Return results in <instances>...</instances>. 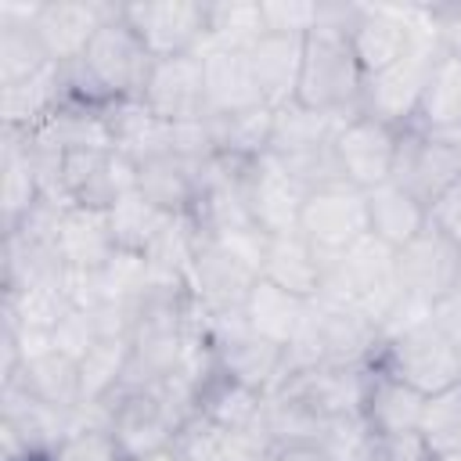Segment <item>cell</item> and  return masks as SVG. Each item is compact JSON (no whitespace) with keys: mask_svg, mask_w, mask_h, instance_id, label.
<instances>
[{"mask_svg":"<svg viewBox=\"0 0 461 461\" xmlns=\"http://www.w3.org/2000/svg\"><path fill=\"white\" fill-rule=\"evenodd\" d=\"M303 47H306V36H288V32H263L256 43L245 47L267 108H285L295 101Z\"/></svg>","mask_w":461,"mask_h":461,"instance_id":"18","label":"cell"},{"mask_svg":"<svg viewBox=\"0 0 461 461\" xmlns=\"http://www.w3.org/2000/svg\"><path fill=\"white\" fill-rule=\"evenodd\" d=\"M432 223H436L439 230H447V234L461 245V180L439 198V205L432 209Z\"/></svg>","mask_w":461,"mask_h":461,"instance_id":"37","label":"cell"},{"mask_svg":"<svg viewBox=\"0 0 461 461\" xmlns=\"http://www.w3.org/2000/svg\"><path fill=\"white\" fill-rule=\"evenodd\" d=\"M198 54H202L209 115H238L263 108V94L245 47H202Z\"/></svg>","mask_w":461,"mask_h":461,"instance_id":"14","label":"cell"},{"mask_svg":"<svg viewBox=\"0 0 461 461\" xmlns=\"http://www.w3.org/2000/svg\"><path fill=\"white\" fill-rule=\"evenodd\" d=\"M436 461L461 457V385H450L425 400V414L418 425Z\"/></svg>","mask_w":461,"mask_h":461,"instance_id":"31","label":"cell"},{"mask_svg":"<svg viewBox=\"0 0 461 461\" xmlns=\"http://www.w3.org/2000/svg\"><path fill=\"white\" fill-rule=\"evenodd\" d=\"M324 259L346 252L367 234V198L360 187L339 180L317 191H306L299 227H295Z\"/></svg>","mask_w":461,"mask_h":461,"instance_id":"6","label":"cell"},{"mask_svg":"<svg viewBox=\"0 0 461 461\" xmlns=\"http://www.w3.org/2000/svg\"><path fill=\"white\" fill-rule=\"evenodd\" d=\"M429 321H432L436 331L461 353V292H450V295H443L439 303H432Z\"/></svg>","mask_w":461,"mask_h":461,"instance_id":"36","label":"cell"},{"mask_svg":"<svg viewBox=\"0 0 461 461\" xmlns=\"http://www.w3.org/2000/svg\"><path fill=\"white\" fill-rule=\"evenodd\" d=\"M54 461H126L108 432V421H76L54 447Z\"/></svg>","mask_w":461,"mask_h":461,"instance_id":"32","label":"cell"},{"mask_svg":"<svg viewBox=\"0 0 461 461\" xmlns=\"http://www.w3.org/2000/svg\"><path fill=\"white\" fill-rule=\"evenodd\" d=\"M122 18L140 36L151 58L198 54L209 36V4H187V0L126 4Z\"/></svg>","mask_w":461,"mask_h":461,"instance_id":"8","label":"cell"},{"mask_svg":"<svg viewBox=\"0 0 461 461\" xmlns=\"http://www.w3.org/2000/svg\"><path fill=\"white\" fill-rule=\"evenodd\" d=\"M364 198H367V234L389 245L393 252L403 249L414 234H421L432 220V212L421 202H414L403 187H396L393 180L364 191Z\"/></svg>","mask_w":461,"mask_h":461,"instance_id":"21","label":"cell"},{"mask_svg":"<svg viewBox=\"0 0 461 461\" xmlns=\"http://www.w3.org/2000/svg\"><path fill=\"white\" fill-rule=\"evenodd\" d=\"M130 367V339H101L79 357V382H83V403L104 407L126 382Z\"/></svg>","mask_w":461,"mask_h":461,"instance_id":"28","label":"cell"},{"mask_svg":"<svg viewBox=\"0 0 461 461\" xmlns=\"http://www.w3.org/2000/svg\"><path fill=\"white\" fill-rule=\"evenodd\" d=\"M104 216H108V230H112L115 249L119 252H133V256H148L151 245L162 238V230L173 223V212L158 209L140 191L122 194Z\"/></svg>","mask_w":461,"mask_h":461,"instance_id":"27","label":"cell"},{"mask_svg":"<svg viewBox=\"0 0 461 461\" xmlns=\"http://www.w3.org/2000/svg\"><path fill=\"white\" fill-rule=\"evenodd\" d=\"M155 119L162 122H198L209 119L205 104V76H202V54H180V58H155L151 72L144 79V90L137 97Z\"/></svg>","mask_w":461,"mask_h":461,"instance_id":"11","label":"cell"},{"mask_svg":"<svg viewBox=\"0 0 461 461\" xmlns=\"http://www.w3.org/2000/svg\"><path fill=\"white\" fill-rule=\"evenodd\" d=\"M68 310H72V303L65 295L61 277L4 292V321L14 324L18 335H43V339H50Z\"/></svg>","mask_w":461,"mask_h":461,"instance_id":"24","label":"cell"},{"mask_svg":"<svg viewBox=\"0 0 461 461\" xmlns=\"http://www.w3.org/2000/svg\"><path fill=\"white\" fill-rule=\"evenodd\" d=\"M259 18H263V32H288V36H306L317 25V4L306 0H274V4H259Z\"/></svg>","mask_w":461,"mask_h":461,"instance_id":"34","label":"cell"},{"mask_svg":"<svg viewBox=\"0 0 461 461\" xmlns=\"http://www.w3.org/2000/svg\"><path fill=\"white\" fill-rule=\"evenodd\" d=\"M396 137H400V130L364 115V112H353V115L339 119L331 148H335V162H339L342 180L360 187V191H371V187L385 184L393 176Z\"/></svg>","mask_w":461,"mask_h":461,"instance_id":"10","label":"cell"},{"mask_svg":"<svg viewBox=\"0 0 461 461\" xmlns=\"http://www.w3.org/2000/svg\"><path fill=\"white\" fill-rule=\"evenodd\" d=\"M371 364L393 371L407 385H414L425 396H436L450 385H461V353L436 331V324L425 317L411 324L407 331L385 339Z\"/></svg>","mask_w":461,"mask_h":461,"instance_id":"3","label":"cell"},{"mask_svg":"<svg viewBox=\"0 0 461 461\" xmlns=\"http://www.w3.org/2000/svg\"><path fill=\"white\" fill-rule=\"evenodd\" d=\"M447 50L461 54V7H429Z\"/></svg>","mask_w":461,"mask_h":461,"instance_id":"38","label":"cell"},{"mask_svg":"<svg viewBox=\"0 0 461 461\" xmlns=\"http://www.w3.org/2000/svg\"><path fill=\"white\" fill-rule=\"evenodd\" d=\"M104 335H101V328H97V321H94V310H68L65 313V321L54 328V335H50V342L61 349V353H68V357H86V349L94 346V342H101Z\"/></svg>","mask_w":461,"mask_h":461,"instance_id":"35","label":"cell"},{"mask_svg":"<svg viewBox=\"0 0 461 461\" xmlns=\"http://www.w3.org/2000/svg\"><path fill=\"white\" fill-rule=\"evenodd\" d=\"M0 86H4V97H0L4 130H32L61 108V68H58V61L25 76V79L0 83Z\"/></svg>","mask_w":461,"mask_h":461,"instance_id":"22","label":"cell"},{"mask_svg":"<svg viewBox=\"0 0 461 461\" xmlns=\"http://www.w3.org/2000/svg\"><path fill=\"white\" fill-rule=\"evenodd\" d=\"M425 393L396 378L393 371L367 364L364 367V389H360V425L364 432L378 436H396V432H418L421 414H425Z\"/></svg>","mask_w":461,"mask_h":461,"instance_id":"13","label":"cell"},{"mask_svg":"<svg viewBox=\"0 0 461 461\" xmlns=\"http://www.w3.org/2000/svg\"><path fill=\"white\" fill-rule=\"evenodd\" d=\"M349 461H436L421 432H396V436H378L364 432L349 454Z\"/></svg>","mask_w":461,"mask_h":461,"instance_id":"33","label":"cell"},{"mask_svg":"<svg viewBox=\"0 0 461 461\" xmlns=\"http://www.w3.org/2000/svg\"><path fill=\"white\" fill-rule=\"evenodd\" d=\"M7 385H18L25 396L54 407V411H79L83 407V382H79V360L61 353L54 342L43 346V349H32L25 353L14 382Z\"/></svg>","mask_w":461,"mask_h":461,"instance_id":"15","label":"cell"},{"mask_svg":"<svg viewBox=\"0 0 461 461\" xmlns=\"http://www.w3.org/2000/svg\"><path fill=\"white\" fill-rule=\"evenodd\" d=\"M198 180H202V166H191L176 155H162L137 166V191L173 216L191 212L198 198Z\"/></svg>","mask_w":461,"mask_h":461,"instance_id":"26","label":"cell"},{"mask_svg":"<svg viewBox=\"0 0 461 461\" xmlns=\"http://www.w3.org/2000/svg\"><path fill=\"white\" fill-rule=\"evenodd\" d=\"M259 277L299 295V299H317L324 292V256L299 234H274L267 238L263 249V263H259Z\"/></svg>","mask_w":461,"mask_h":461,"instance_id":"17","label":"cell"},{"mask_svg":"<svg viewBox=\"0 0 461 461\" xmlns=\"http://www.w3.org/2000/svg\"><path fill=\"white\" fill-rule=\"evenodd\" d=\"M439 54H443V40H439V29L432 22L429 29L418 32V40L411 43V50L400 61H393L389 68H382V72L364 79L360 112L378 119V122H385V126H393V130H407L414 122L418 101L425 94L429 72H432Z\"/></svg>","mask_w":461,"mask_h":461,"instance_id":"2","label":"cell"},{"mask_svg":"<svg viewBox=\"0 0 461 461\" xmlns=\"http://www.w3.org/2000/svg\"><path fill=\"white\" fill-rule=\"evenodd\" d=\"M112 14H115V7H101V4H36L32 25H36L50 61L65 65L86 50L94 32Z\"/></svg>","mask_w":461,"mask_h":461,"instance_id":"16","label":"cell"},{"mask_svg":"<svg viewBox=\"0 0 461 461\" xmlns=\"http://www.w3.org/2000/svg\"><path fill=\"white\" fill-rule=\"evenodd\" d=\"M137 191V166L115 148L65 151L58 173V194L68 205L108 212L122 194Z\"/></svg>","mask_w":461,"mask_h":461,"instance_id":"5","label":"cell"},{"mask_svg":"<svg viewBox=\"0 0 461 461\" xmlns=\"http://www.w3.org/2000/svg\"><path fill=\"white\" fill-rule=\"evenodd\" d=\"M389 180L432 212L439 198L461 180V155L447 137L407 126L396 137V158Z\"/></svg>","mask_w":461,"mask_h":461,"instance_id":"4","label":"cell"},{"mask_svg":"<svg viewBox=\"0 0 461 461\" xmlns=\"http://www.w3.org/2000/svg\"><path fill=\"white\" fill-rule=\"evenodd\" d=\"M364 79L367 76H364L357 54L349 47V36L328 32V29L306 32L295 104L335 115V119H346L353 112H360Z\"/></svg>","mask_w":461,"mask_h":461,"instance_id":"1","label":"cell"},{"mask_svg":"<svg viewBox=\"0 0 461 461\" xmlns=\"http://www.w3.org/2000/svg\"><path fill=\"white\" fill-rule=\"evenodd\" d=\"M104 421L126 461L151 457L173 447L180 425L155 389H122L104 403Z\"/></svg>","mask_w":461,"mask_h":461,"instance_id":"7","label":"cell"},{"mask_svg":"<svg viewBox=\"0 0 461 461\" xmlns=\"http://www.w3.org/2000/svg\"><path fill=\"white\" fill-rule=\"evenodd\" d=\"M54 252L61 256L65 270H97L115 256V241L108 230V216L97 209L68 205L58 230H54Z\"/></svg>","mask_w":461,"mask_h":461,"instance_id":"19","label":"cell"},{"mask_svg":"<svg viewBox=\"0 0 461 461\" xmlns=\"http://www.w3.org/2000/svg\"><path fill=\"white\" fill-rule=\"evenodd\" d=\"M457 277H461V245L432 220L421 234H414L403 249H396V285L429 306L457 292Z\"/></svg>","mask_w":461,"mask_h":461,"instance_id":"9","label":"cell"},{"mask_svg":"<svg viewBox=\"0 0 461 461\" xmlns=\"http://www.w3.org/2000/svg\"><path fill=\"white\" fill-rule=\"evenodd\" d=\"M303 202H306V187L274 155H259L249 162L245 209H249V220L256 230H263L267 238L292 234L299 227Z\"/></svg>","mask_w":461,"mask_h":461,"instance_id":"12","label":"cell"},{"mask_svg":"<svg viewBox=\"0 0 461 461\" xmlns=\"http://www.w3.org/2000/svg\"><path fill=\"white\" fill-rule=\"evenodd\" d=\"M4 187H0V202H4V234H11L32 209L36 202L47 194L43 180L18 137V130H4Z\"/></svg>","mask_w":461,"mask_h":461,"instance_id":"25","label":"cell"},{"mask_svg":"<svg viewBox=\"0 0 461 461\" xmlns=\"http://www.w3.org/2000/svg\"><path fill=\"white\" fill-rule=\"evenodd\" d=\"M411 126L425 133L461 130V54L443 47V54L436 58L429 72V83H425V94L418 101Z\"/></svg>","mask_w":461,"mask_h":461,"instance_id":"23","label":"cell"},{"mask_svg":"<svg viewBox=\"0 0 461 461\" xmlns=\"http://www.w3.org/2000/svg\"><path fill=\"white\" fill-rule=\"evenodd\" d=\"M306 313H310V299H299V295H292V292H285V288H277V285H270L263 277L249 288V295L241 303L245 324L259 339H267V342H274L281 349L292 346V339L299 335Z\"/></svg>","mask_w":461,"mask_h":461,"instance_id":"20","label":"cell"},{"mask_svg":"<svg viewBox=\"0 0 461 461\" xmlns=\"http://www.w3.org/2000/svg\"><path fill=\"white\" fill-rule=\"evenodd\" d=\"M457 292H461V277H457Z\"/></svg>","mask_w":461,"mask_h":461,"instance_id":"39","label":"cell"},{"mask_svg":"<svg viewBox=\"0 0 461 461\" xmlns=\"http://www.w3.org/2000/svg\"><path fill=\"white\" fill-rule=\"evenodd\" d=\"M216 151L234 155V158H259L270 148V126H274V108H252L238 115H209Z\"/></svg>","mask_w":461,"mask_h":461,"instance_id":"30","label":"cell"},{"mask_svg":"<svg viewBox=\"0 0 461 461\" xmlns=\"http://www.w3.org/2000/svg\"><path fill=\"white\" fill-rule=\"evenodd\" d=\"M32 11L36 7H29V14H18V18L4 14L0 22V83H14L54 65L32 25Z\"/></svg>","mask_w":461,"mask_h":461,"instance_id":"29","label":"cell"}]
</instances>
